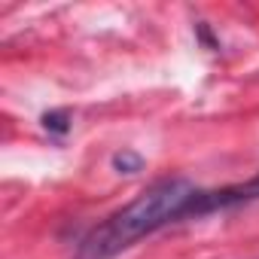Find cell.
I'll return each mask as SVG.
<instances>
[{"label": "cell", "mask_w": 259, "mask_h": 259, "mask_svg": "<svg viewBox=\"0 0 259 259\" xmlns=\"http://www.w3.org/2000/svg\"><path fill=\"white\" fill-rule=\"evenodd\" d=\"M198 192L201 186L186 177H162L150 183L141 195L113 210L82 238L79 259H113L177 220H198Z\"/></svg>", "instance_id": "1"}, {"label": "cell", "mask_w": 259, "mask_h": 259, "mask_svg": "<svg viewBox=\"0 0 259 259\" xmlns=\"http://www.w3.org/2000/svg\"><path fill=\"white\" fill-rule=\"evenodd\" d=\"M141 156H135V153H128V150H122V153H116L113 156V168L119 171V174H135V171H141Z\"/></svg>", "instance_id": "2"}, {"label": "cell", "mask_w": 259, "mask_h": 259, "mask_svg": "<svg viewBox=\"0 0 259 259\" xmlns=\"http://www.w3.org/2000/svg\"><path fill=\"white\" fill-rule=\"evenodd\" d=\"M43 125L49 128V132H58V135H64V132H67V113H64V110L46 113V116H43Z\"/></svg>", "instance_id": "3"}]
</instances>
